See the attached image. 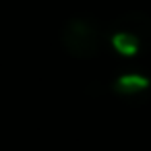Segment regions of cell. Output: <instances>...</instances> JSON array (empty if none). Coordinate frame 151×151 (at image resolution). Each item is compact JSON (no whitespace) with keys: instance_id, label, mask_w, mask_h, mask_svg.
Masks as SVG:
<instances>
[{"instance_id":"obj_1","label":"cell","mask_w":151,"mask_h":151,"mask_svg":"<svg viewBox=\"0 0 151 151\" xmlns=\"http://www.w3.org/2000/svg\"><path fill=\"white\" fill-rule=\"evenodd\" d=\"M104 27L89 17L68 19L60 31V42L75 58H95L104 50Z\"/></svg>"},{"instance_id":"obj_2","label":"cell","mask_w":151,"mask_h":151,"mask_svg":"<svg viewBox=\"0 0 151 151\" xmlns=\"http://www.w3.org/2000/svg\"><path fill=\"white\" fill-rule=\"evenodd\" d=\"M112 33H128L132 35L143 50L151 44V19L143 13H130L112 23Z\"/></svg>"},{"instance_id":"obj_3","label":"cell","mask_w":151,"mask_h":151,"mask_svg":"<svg viewBox=\"0 0 151 151\" xmlns=\"http://www.w3.org/2000/svg\"><path fill=\"white\" fill-rule=\"evenodd\" d=\"M147 85H149V81L139 75H124L116 81V89L122 93H137V91L147 89Z\"/></svg>"}]
</instances>
